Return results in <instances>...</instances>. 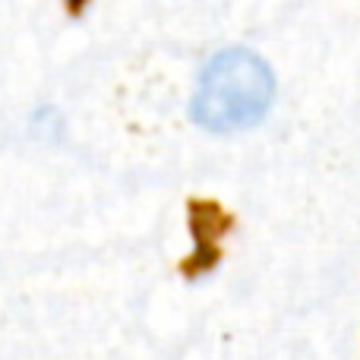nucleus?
I'll return each mask as SVG.
<instances>
[{
  "instance_id": "1",
  "label": "nucleus",
  "mask_w": 360,
  "mask_h": 360,
  "mask_svg": "<svg viewBox=\"0 0 360 360\" xmlns=\"http://www.w3.org/2000/svg\"><path fill=\"white\" fill-rule=\"evenodd\" d=\"M275 92L272 70L247 48L215 54L199 76L193 95V117L209 130L250 127L269 111Z\"/></svg>"
}]
</instances>
